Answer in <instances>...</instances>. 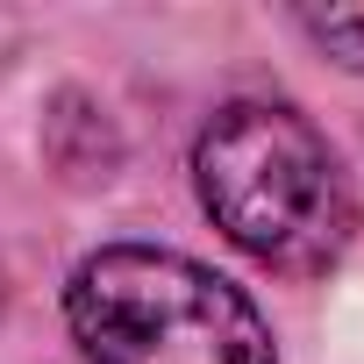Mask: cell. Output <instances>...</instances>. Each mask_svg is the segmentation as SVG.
Returning <instances> with one entry per match:
<instances>
[{
    "label": "cell",
    "mask_w": 364,
    "mask_h": 364,
    "mask_svg": "<svg viewBox=\"0 0 364 364\" xmlns=\"http://www.w3.org/2000/svg\"><path fill=\"white\" fill-rule=\"evenodd\" d=\"M193 186L215 229L286 279L328 272L357 236L343 157L286 100H229L193 143Z\"/></svg>",
    "instance_id": "obj_1"
},
{
    "label": "cell",
    "mask_w": 364,
    "mask_h": 364,
    "mask_svg": "<svg viewBox=\"0 0 364 364\" xmlns=\"http://www.w3.org/2000/svg\"><path fill=\"white\" fill-rule=\"evenodd\" d=\"M65 314L86 364H279L257 307L222 272L150 243L93 250Z\"/></svg>",
    "instance_id": "obj_2"
},
{
    "label": "cell",
    "mask_w": 364,
    "mask_h": 364,
    "mask_svg": "<svg viewBox=\"0 0 364 364\" xmlns=\"http://www.w3.org/2000/svg\"><path fill=\"white\" fill-rule=\"evenodd\" d=\"M307 36H314V43H328V50H350L343 65H364V15H314V22H307Z\"/></svg>",
    "instance_id": "obj_3"
},
{
    "label": "cell",
    "mask_w": 364,
    "mask_h": 364,
    "mask_svg": "<svg viewBox=\"0 0 364 364\" xmlns=\"http://www.w3.org/2000/svg\"><path fill=\"white\" fill-rule=\"evenodd\" d=\"M0 307H8V272H0Z\"/></svg>",
    "instance_id": "obj_4"
}]
</instances>
